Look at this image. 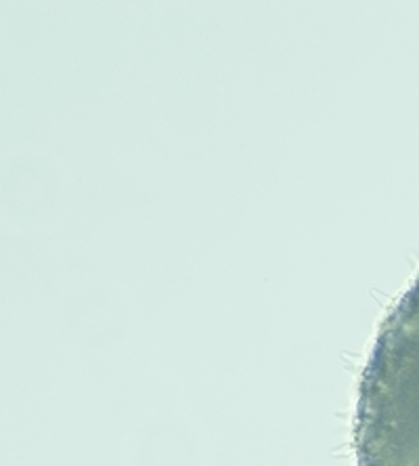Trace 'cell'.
<instances>
[{
    "mask_svg": "<svg viewBox=\"0 0 419 466\" xmlns=\"http://www.w3.org/2000/svg\"><path fill=\"white\" fill-rule=\"evenodd\" d=\"M356 466H419V273L384 317L354 412Z\"/></svg>",
    "mask_w": 419,
    "mask_h": 466,
    "instance_id": "6da1fadb",
    "label": "cell"
}]
</instances>
